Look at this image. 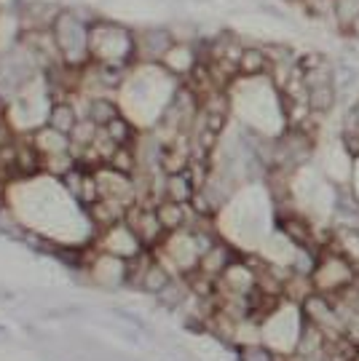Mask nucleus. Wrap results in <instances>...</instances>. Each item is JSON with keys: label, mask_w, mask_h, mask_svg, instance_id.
I'll return each mask as SVG.
<instances>
[{"label": "nucleus", "mask_w": 359, "mask_h": 361, "mask_svg": "<svg viewBox=\"0 0 359 361\" xmlns=\"http://www.w3.org/2000/svg\"><path fill=\"white\" fill-rule=\"evenodd\" d=\"M52 126L57 131H62V134H73V129H76L73 110H70V107H64V104H59V107L54 110V116H52Z\"/></svg>", "instance_id": "nucleus-3"}, {"label": "nucleus", "mask_w": 359, "mask_h": 361, "mask_svg": "<svg viewBox=\"0 0 359 361\" xmlns=\"http://www.w3.org/2000/svg\"><path fill=\"white\" fill-rule=\"evenodd\" d=\"M269 65H271V59L266 56L263 49H244V51L239 54V70H242L244 75L255 78Z\"/></svg>", "instance_id": "nucleus-2"}, {"label": "nucleus", "mask_w": 359, "mask_h": 361, "mask_svg": "<svg viewBox=\"0 0 359 361\" xmlns=\"http://www.w3.org/2000/svg\"><path fill=\"white\" fill-rule=\"evenodd\" d=\"M311 281H314V289L319 295H338L343 292L346 286H351L357 281V268L348 257H343L341 252L335 255H322L317 259V268L311 273Z\"/></svg>", "instance_id": "nucleus-1"}, {"label": "nucleus", "mask_w": 359, "mask_h": 361, "mask_svg": "<svg viewBox=\"0 0 359 361\" xmlns=\"http://www.w3.org/2000/svg\"><path fill=\"white\" fill-rule=\"evenodd\" d=\"M89 118H91V123H105V126H107V123L116 118V107L110 102H94L89 110Z\"/></svg>", "instance_id": "nucleus-4"}]
</instances>
